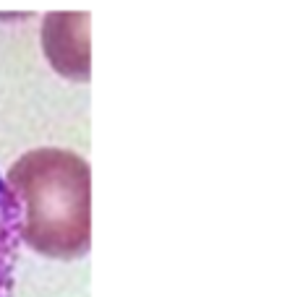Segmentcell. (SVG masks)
<instances>
[{
    "label": "cell",
    "mask_w": 295,
    "mask_h": 297,
    "mask_svg": "<svg viewBox=\"0 0 295 297\" xmlns=\"http://www.w3.org/2000/svg\"><path fill=\"white\" fill-rule=\"evenodd\" d=\"M21 209V245L53 258L76 261L91 245V169L81 154L42 146L21 154L6 172Z\"/></svg>",
    "instance_id": "obj_1"
},
{
    "label": "cell",
    "mask_w": 295,
    "mask_h": 297,
    "mask_svg": "<svg viewBox=\"0 0 295 297\" xmlns=\"http://www.w3.org/2000/svg\"><path fill=\"white\" fill-rule=\"evenodd\" d=\"M89 21L86 13H50L42 26V44L53 68L71 81H86L89 76V37L79 26Z\"/></svg>",
    "instance_id": "obj_2"
},
{
    "label": "cell",
    "mask_w": 295,
    "mask_h": 297,
    "mask_svg": "<svg viewBox=\"0 0 295 297\" xmlns=\"http://www.w3.org/2000/svg\"><path fill=\"white\" fill-rule=\"evenodd\" d=\"M21 248V209L0 175V297H13Z\"/></svg>",
    "instance_id": "obj_3"
}]
</instances>
